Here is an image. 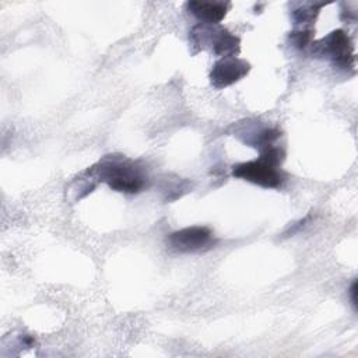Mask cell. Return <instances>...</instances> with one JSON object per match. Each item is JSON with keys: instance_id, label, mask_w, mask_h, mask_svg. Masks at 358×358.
Segmentation results:
<instances>
[{"instance_id": "7a4b0ae2", "label": "cell", "mask_w": 358, "mask_h": 358, "mask_svg": "<svg viewBox=\"0 0 358 358\" xmlns=\"http://www.w3.org/2000/svg\"><path fill=\"white\" fill-rule=\"evenodd\" d=\"M190 41L200 49L210 46L214 55L221 57H232L239 52L241 41L222 27L199 24L190 32Z\"/></svg>"}, {"instance_id": "ba28073f", "label": "cell", "mask_w": 358, "mask_h": 358, "mask_svg": "<svg viewBox=\"0 0 358 358\" xmlns=\"http://www.w3.org/2000/svg\"><path fill=\"white\" fill-rule=\"evenodd\" d=\"M312 36L313 31L312 29H299V31H292L289 32V39L294 46L303 49L312 43Z\"/></svg>"}, {"instance_id": "52a82bcc", "label": "cell", "mask_w": 358, "mask_h": 358, "mask_svg": "<svg viewBox=\"0 0 358 358\" xmlns=\"http://www.w3.org/2000/svg\"><path fill=\"white\" fill-rule=\"evenodd\" d=\"M186 6L189 13L203 21V24L210 25H217L229 8V4L222 1H189Z\"/></svg>"}, {"instance_id": "8992f818", "label": "cell", "mask_w": 358, "mask_h": 358, "mask_svg": "<svg viewBox=\"0 0 358 358\" xmlns=\"http://www.w3.org/2000/svg\"><path fill=\"white\" fill-rule=\"evenodd\" d=\"M250 70V64L235 56L221 57L217 60L210 71V81L214 88L221 90L228 85H232L242 80Z\"/></svg>"}, {"instance_id": "277c9868", "label": "cell", "mask_w": 358, "mask_h": 358, "mask_svg": "<svg viewBox=\"0 0 358 358\" xmlns=\"http://www.w3.org/2000/svg\"><path fill=\"white\" fill-rule=\"evenodd\" d=\"M312 45L316 55L331 59L334 64L343 69L354 64V48L348 35L343 29H336Z\"/></svg>"}, {"instance_id": "3957f363", "label": "cell", "mask_w": 358, "mask_h": 358, "mask_svg": "<svg viewBox=\"0 0 358 358\" xmlns=\"http://www.w3.org/2000/svg\"><path fill=\"white\" fill-rule=\"evenodd\" d=\"M232 175L238 179L248 180L253 185L266 187V189H277L280 187L284 180V172L280 169V166L263 159L259 157V159L241 162L234 165Z\"/></svg>"}, {"instance_id": "6da1fadb", "label": "cell", "mask_w": 358, "mask_h": 358, "mask_svg": "<svg viewBox=\"0 0 358 358\" xmlns=\"http://www.w3.org/2000/svg\"><path fill=\"white\" fill-rule=\"evenodd\" d=\"M87 173L106 183L112 190L122 193H138L147 180V175L137 162L126 157L108 155Z\"/></svg>"}, {"instance_id": "5b68a950", "label": "cell", "mask_w": 358, "mask_h": 358, "mask_svg": "<svg viewBox=\"0 0 358 358\" xmlns=\"http://www.w3.org/2000/svg\"><path fill=\"white\" fill-rule=\"evenodd\" d=\"M168 245L171 249L180 253H194L206 250L214 245L213 231L207 227H186L172 232L168 236Z\"/></svg>"}, {"instance_id": "30bf717a", "label": "cell", "mask_w": 358, "mask_h": 358, "mask_svg": "<svg viewBox=\"0 0 358 358\" xmlns=\"http://www.w3.org/2000/svg\"><path fill=\"white\" fill-rule=\"evenodd\" d=\"M350 296H351V302L354 306H357V281H354L351 284V288H350Z\"/></svg>"}, {"instance_id": "9c48e42d", "label": "cell", "mask_w": 358, "mask_h": 358, "mask_svg": "<svg viewBox=\"0 0 358 358\" xmlns=\"http://www.w3.org/2000/svg\"><path fill=\"white\" fill-rule=\"evenodd\" d=\"M320 6H308V7H302L299 10L292 11V18L295 21V24H306L312 20H315L316 14L319 13L317 8Z\"/></svg>"}]
</instances>
